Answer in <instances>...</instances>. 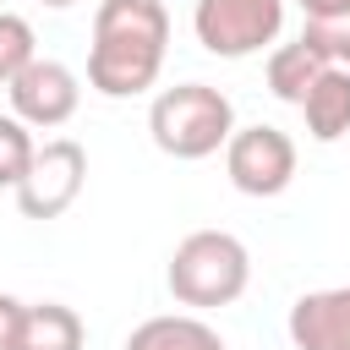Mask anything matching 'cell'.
Segmentation results:
<instances>
[{"mask_svg": "<svg viewBox=\"0 0 350 350\" xmlns=\"http://www.w3.org/2000/svg\"><path fill=\"white\" fill-rule=\"evenodd\" d=\"M301 44H312L328 66H350V11H339V16H306Z\"/></svg>", "mask_w": 350, "mask_h": 350, "instance_id": "obj_15", "label": "cell"}, {"mask_svg": "<svg viewBox=\"0 0 350 350\" xmlns=\"http://www.w3.org/2000/svg\"><path fill=\"white\" fill-rule=\"evenodd\" d=\"M301 115H306V131L317 142H339L350 131V66H328L306 98H301Z\"/></svg>", "mask_w": 350, "mask_h": 350, "instance_id": "obj_9", "label": "cell"}, {"mask_svg": "<svg viewBox=\"0 0 350 350\" xmlns=\"http://www.w3.org/2000/svg\"><path fill=\"white\" fill-rule=\"evenodd\" d=\"M148 131H153L159 153L191 164V159H208V153H219L230 142L235 104L208 82H175L148 104Z\"/></svg>", "mask_w": 350, "mask_h": 350, "instance_id": "obj_3", "label": "cell"}, {"mask_svg": "<svg viewBox=\"0 0 350 350\" xmlns=\"http://www.w3.org/2000/svg\"><path fill=\"white\" fill-rule=\"evenodd\" d=\"M38 55V38H33V22L16 16V11H0V88Z\"/></svg>", "mask_w": 350, "mask_h": 350, "instance_id": "obj_13", "label": "cell"}, {"mask_svg": "<svg viewBox=\"0 0 350 350\" xmlns=\"http://www.w3.org/2000/svg\"><path fill=\"white\" fill-rule=\"evenodd\" d=\"M126 350H230L219 339V328H208L202 317L191 312H164V317H148L126 334Z\"/></svg>", "mask_w": 350, "mask_h": 350, "instance_id": "obj_10", "label": "cell"}, {"mask_svg": "<svg viewBox=\"0 0 350 350\" xmlns=\"http://www.w3.org/2000/svg\"><path fill=\"white\" fill-rule=\"evenodd\" d=\"M284 328L295 350H350V284L301 295Z\"/></svg>", "mask_w": 350, "mask_h": 350, "instance_id": "obj_8", "label": "cell"}, {"mask_svg": "<svg viewBox=\"0 0 350 350\" xmlns=\"http://www.w3.org/2000/svg\"><path fill=\"white\" fill-rule=\"evenodd\" d=\"M164 284L180 306H230L246 295L252 284V252L241 246V235L230 230H191L175 252H170V268H164Z\"/></svg>", "mask_w": 350, "mask_h": 350, "instance_id": "obj_2", "label": "cell"}, {"mask_svg": "<svg viewBox=\"0 0 350 350\" xmlns=\"http://www.w3.org/2000/svg\"><path fill=\"white\" fill-rule=\"evenodd\" d=\"M44 5H55V11H66V5H77V0H44Z\"/></svg>", "mask_w": 350, "mask_h": 350, "instance_id": "obj_18", "label": "cell"}, {"mask_svg": "<svg viewBox=\"0 0 350 350\" xmlns=\"http://www.w3.org/2000/svg\"><path fill=\"white\" fill-rule=\"evenodd\" d=\"M88 186V148L71 137H49L44 148H33L27 175L16 180V208L22 219H60Z\"/></svg>", "mask_w": 350, "mask_h": 350, "instance_id": "obj_5", "label": "cell"}, {"mask_svg": "<svg viewBox=\"0 0 350 350\" xmlns=\"http://www.w3.org/2000/svg\"><path fill=\"white\" fill-rule=\"evenodd\" d=\"M224 175L241 197H279L295 180V142L279 126H235L224 142Z\"/></svg>", "mask_w": 350, "mask_h": 350, "instance_id": "obj_6", "label": "cell"}, {"mask_svg": "<svg viewBox=\"0 0 350 350\" xmlns=\"http://www.w3.org/2000/svg\"><path fill=\"white\" fill-rule=\"evenodd\" d=\"M5 93H11V115H16L27 131H55V126H66V120L77 115V104H82V77H77L66 60L33 55V60L5 82Z\"/></svg>", "mask_w": 350, "mask_h": 350, "instance_id": "obj_7", "label": "cell"}, {"mask_svg": "<svg viewBox=\"0 0 350 350\" xmlns=\"http://www.w3.org/2000/svg\"><path fill=\"white\" fill-rule=\"evenodd\" d=\"M22 306H27V301H16V295H5V290H0V350H16V328H22Z\"/></svg>", "mask_w": 350, "mask_h": 350, "instance_id": "obj_16", "label": "cell"}, {"mask_svg": "<svg viewBox=\"0 0 350 350\" xmlns=\"http://www.w3.org/2000/svg\"><path fill=\"white\" fill-rule=\"evenodd\" d=\"M323 71H328V60H323L312 44H301V38H295V44H279V49L268 55V93L301 109L306 88H312Z\"/></svg>", "mask_w": 350, "mask_h": 350, "instance_id": "obj_12", "label": "cell"}, {"mask_svg": "<svg viewBox=\"0 0 350 350\" xmlns=\"http://www.w3.org/2000/svg\"><path fill=\"white\" fill-rule=\"evenodd\" d=\"M191 33L219 60H246L284 33V0H197Z\"/></svg>", "mask_w": 350, "mask_h": 350, "instance_id": "obj_4", "label": "cell"}, {"mask_svg": "<svg viewBox=\"0 0 350 350\" xmlns=\"http://www.w3.org/2000/svg\"><path fill=\"white\" fill-rule=\"evenodd\" d=\"M88 328L66 301H38L22 306V328H16V350H82Z\"/></svg>", "mask_w": 350, "mask_h": 350, "instance_id": "obj_11", "label": "cell"}, {"mask_svg": "<svg viewBox=\"0 0 350 350\" xmlns=\"http://www.w3.org/2000/svg\"><path fill=\"white\" fill-rule=\"evenodd\" d=\"M306 16H339V11H350V0H295Z\"/></svg>", "mask_w": 350, "mask_h": 350, "instance_id": "obj_17", "label": "cell"}, {"mask_svg": "<svg viewBox=\"0 0 350 350\" xmlns=\"http://www.w3.org/2000/svg\"><path fill=\"white\" fill-rule=\"evenodd\" d=\"M170 49L164 0H98L88 44V88L104 98H137L159 82Z\"/></svg>", "mask_w": 350, "mask_h": 350, "instance_id": "obj_1", "label": "cell"}, {"mask_svg": "<svg viewBox=\"0 0 350 350\" xmlns=\"http://www.w3.org/2000/svg\"><path fill=\"white\" fill-rule=\"evenodd\" d=\"M33 131L16 120V115H0V191H16V180L27 175V159H33Z\"/></svg>", "mask_w": 350, "mask_h": 350, "instance_id": "obj_14", "label": "cell"}]
</instances>
